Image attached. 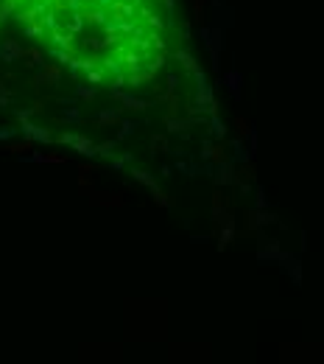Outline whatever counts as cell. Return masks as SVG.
<instances>
[{
	"label": "cell",
	"mask_w": 324,
	"mask_h": 364,
	"mask_svg": "<svg viewBox=\"0 0 324 364\" xmlns=\"http://www.w3.org/2000/svg\"><path fill=\"white\" fill-rule=\"evenodd\" d=\"M84 20H90V23H98V25H103L106 23V9H101V6H95V9H87V14H84Z\"/></svg>",
	"instance_id": "cell-33"
},
{
	"label": "cell",
	"mask_w": 324,
	"mask_h": 364,
	"mask_svg": "<svg viewBox=\"0 0 324 364\" xmlns=\"http://www.w3.org/2000/svg\"><path fill=\"white\" fill-rule=\"evenodd\" d=\"M118 59L123 62V67H126V73H132V70H143V54L140 51H134V48H129V51H118Z\"/></svg>",
	"instance_id": "cell-12"
},
{
	"label": "cell",
	"mask_w": 324,
	"mask_h": 364,
	"mask_svg": "<svg viewBox=\"0 0 324 364\" xmlns=\"http://www.w3.org/2000/svg\"><path fill=\"white\" fill-rule=\"evenodd\" d=\"M115 149H118V140H101V143H95V157H112Z\"/></svg>",
	"instance_id": "cell-29"
},
{
	"label": "cell",
	"mask_w": 324,
	"mask_h": 364,
	"mask_svg": "<svg viewBox=\"0 0 324 364\" xmlns=\"http://www.w3.org/2000/svg\"><path fill=\"white\" fill-rule=\"evenodd\" d=\"M56 17H59V14H56V12H53V9H48V12H45V14H42V17H39V23H42V25H45V31H53V28H62V25H59V20H56Z\"/></svg>",
	"instance_id": "cell-35"
},
{
	"label": "cell",
	"mask_w": 324,
	"mask_h": 364,
	"mask_svg": "<svg viewBox=\"0 0 324 364\" xmlns=\"http://www.w3.org/2000/svg\"><path fill=\"white\" fill-rule=\"evenodd\" d=\"M23 34L28 36V39H45V34H48V31H45V25L39 23V20H36V23L23 25Z\"/></svg>",
	"instance_id": "cell-25"
},
{
	"label": "cell",
	"mask_w": 324,
	"mask_h": 364,
	"mask_svg": "<svg viewBox=\"0 0 324 364\" xmlns=\"http://www.w3.org/2000/svg\"><path fill=\"white\" fill-rule=\"evenodd\" d=\"M84 3H87V0H84Z\"/></svg>",
	"instance_id": "cell-59"
},
{
	"label": "cell",
	"mask_w": 324,
	"mask_h": 364,
	"mask_svg": "<svg viewBox=\"0 0 324 364\" xmlns=\"http://www.w3.org/2000/svg\"><path fill=\"white\" fill-rule=\"evenodd\" d=\"M207 126H210V132H212V138L218 140V143H224L227 140V134H229V126L221 121V115H210L207 118Z\"/></svg>",
	"instance_id": "cell-16"
},
{
	"label": "cell",
	"mask_w": 324,
	"mask_h": 364,
	"mask_svg": "<svg viewBox=\"0 0 324 364\" xmlns=\"http://www.w3.org/2000/svg\"><path fill=\"white\" fill-rule=\"evenodd\" d=\"M224 25H215L210 28V36L204 39V48L210 51V59H212V70H221V51H224Z\"/></svg>",
	"instance_id": "cell-1"
},
{
	"label": "cell",
	"mask_w": 324,
	"mask_h": 364,
	"mask_svg": "<svg viewBox=\"0 0 324 364\" xmlns=\"http://www.w3.org/2000/svg\"><path fill=\"white\" fill-rule=\"evenodd\" d=\"M227 213H229V202L224 199V194H215V196H212V221L221 224Z\"/></svg>",
	"instance_id": "cell-17"
},
{
	"label": "cell",
	"mask_w": 324,
	"mask_h": 364,
	"mask_svg": "<svg viewBox=\"0 0 324 364\" xmlns=\"http://www.w3.org/2000/svg\"><path fill=\"white\" fill-rule=\"evenodd\" d=\"M277 263H282V266H285V272L291 275V280H294V286H302V261H299V255L280 252V258H277Z\"/></svg>",
	"instance_id": "cell-7"
},
{
	"label": "cell",
	"mask_w": 324,
	"mask_h": 364,
	"mask_svg": "<svg viewBox=\"0 0 324 364\" xmlns=\"http://www.w3.org/2000/svg\"><path fill=\"white\" fill-rule=\"evenodd\" d=\"M20 134H23L25 140H31V143H53V134H50V129H45V126H36V123H31V121H23L20 123V129H17Z\"/></svg>",
	"instance_id": "cell-4"
},
{
	"label": "cell",
	"mask_w": 324,
	"mask_h": 364,
	"mask_svg": "<svg viewBox=\"0 0 324 364\" xmlns=\"http://www.w3.org/2000/svg\"><path fill=\"white\" fill-rule=\"evenodd\" d=\"M98 90L92 84H76V98L78 101H95Z\"/></svg>",
	"instance_id": "cell-32"
},
{
	"label": "cell",
	"mask_w": 324,
	"mask_h": 364,
	"mask_svg": "<svg viewBox=\"0 0 324 364\" xmlns=\"http://www.w3.org/2000/svg\"><path fill=\"white\" fill-rule=\"evenodd\" d=\"M50 56L53 59H59V65H67V62L73 59V51H62V48H50Z\"/></svg>",
	"instance_id": "cell-38"
},
{
	"label": "cell",
	"mask_w": 324,
	"mask_h": 364,
	"mask_svg": "<svg viewBox=\"0 0 324 364\" xmlns=\"http://www.w3.org/2000/svg\"><path fill=\"white\" fill-rule=\"evenodd\" d=\"M165 62H168V59H165V54H156V51H154V59H151L148 65H145V73L156 76V73H159L162 67H165Z\"/></svg>",
	"instance_id": "cell-34"
},
{
	"label": "cell",
	"mask_w": 324,
	"mask_h": 364,
	"mask_svg": "<svg viewBox=\"0 0 324 364\" xmlns=\"http://www.w3.org/2000/svg\"><path fill=\"white\" fill-rule=\"evenodd\" d=\"M190 76L196 79V84H210V81H207V73H204V67H201V65H198L196 70L190 73Z\"/></svg>",
	"instance_id": "cell-44"
},
{
	"label": "cell",
	"mask_w": 324,
	"mask_h": 364,
	"mask_svg": "<svg viewBox=\"0 0 324 364\" xmlns=\"http://www.w3.org/2000/svg\"><path fill=\"white\" fill-rule=\"evenodd\" d=\"M212 101H215V96H212V87H210V84H198V87H196V98H193V104H196V107L207 115V107H210Z\"/></svg>",
	"instance_id": "cell-14"
},
{
	"label": "cell",
	"mask_w": 324,
	"mask_h": 364,
	"mask_svg": "<svg viewBox=\"0 0 324 364\" xmlns=\"http://www.w3.org/2000/svg\"><path fill=\"white\" fill-rule=\"evenodd\" d=\"M212 179H215L218 188H229V185H235V182H238V174H235V163H229V157L221 160V163H215Z\"/></svg>",
	"instance_id": "cell-6"
},
{
	"label": "cell",
	"mask_w": 324,
	"mask_h": 364,
	"mask_svg": "<svg viewBox=\"0 0 324 364\" xmlns=\"http://www.w3.org/2000/svg\"><path fill=\"white\" fill-rule=\"evenodd\" d=\"M252 194H254V207H257V210H268V196H265V191L257 188V191H252Z\"/></svg>",
	"instance_id": "cell-36"
},
{
	"label": "cell",
	"mask_w": 324,
	"mask_h": 364,
	"mask_svg": "<svg viewBox=\"0 0 324 364\" xmlns=\"http://www.w3.org/2000/svg\"><path fill=\"white\" fill-rule=\"evenodd\" d=\"M17 134V129H6V126H0V143H9V140Z\"/></svg>",
	"instance_id": "cell-48"
},
{
	"label": "cell",
	"mask_w": 324,
	"mask_h": 364,
	"mask_svg": "<svg viewBox=\"0 0 324 364\" xmlns=\"http://www.w3.org/2000/svg\"><path fill=\"white\" fill-rule=\"evenodd\" d=\"M221 84H227L232 101H240V87H243V73L240 70H227L221 76Z\"/></svg>",
	"instance_id": "cell-9"
},
{
	"label": "cell",
	"mask_w": 324,
	"mask_h": 364,
	"mask_svg": "<svg viewBox=\"0 0 324 364\" xmlns=\"http://www.w3.org/2000/svg\"><path fill=\"white\" fill-rule=\"evenodd\" d=\"M174 59L179 62L182 67H185V73H193L198 67V62H196V56L190 54L187 48H176V54H174Z\"/></svg>",
	"instance_id": "cell-19"
},
{
	"label": "cell",
	"mask_w": 324,
	"mask_h": 364,
	"mask_svg": "<svg viewBox=\"0 0 324 364\" xmlns=\"http://www.w3.org/2000/svg\"><path fill=\"white\" fill-rule=\"evenodd\" d=\"M31 146H34L31 140H23V143H12L9 146V152L12 154H23V152H31Z\"/></svg>",
	"instance_id": "cell-41"
},
{
	"label": "cell",
	"mask_w": 324,
	"mask_h": 364,
	"mask_svg": "<svg viewBox=\"0 0 324 364\" xmlns=\"http://www.w3.org/2000/svg\"><path fill=\"white\" fill-rule=\"evenodd\" d=\"M70 23H67V28L65 31H70V34H78V31H84V25H87V20H84V12H70Z\"/></svg>",
	"instance_id": "cell-30"
},
{
	"label": "cell",
	"mask_w": 324,
	"mask_h": 364,
	"mask_svg": "<svg viewBox=\"0 0 324 364\" xmlns=\"http://www.w3.org/2000/svg\"><path fill=\"white\" fill-rule=\"evenodd\" d=\"M132 160H134V154H132V152L112 154V157H109V168H112V171H120V168H126V165L132 163Z\"/></svg>",
	"instance_id": "cell-26"
},
{
	"label": "cell",
	"mask_w": 324,
	"mask_h": 364,
	"mask_svg": "<svg viewBox=\"0 0 324 364\" xmlns=\"http://www.w3.org/2000/svg\"><path fill=\"white\" fill-rule=\"evenodd\" d=\"M162 6H165V12L174 14L176 12V0H162Z\"/></svg>",
	"instance_id": "cell-51"
},
{
	"label": "cell",
	"mask_w": 324,
	"mask_h": 364,
	"mask_svg": "<svg viewBox=\"0 0 324 364\" xmlns=\"http://www.w3.org/2000/svg\"><path fill=\"white\" fill-rule=\"evenodd\" d=\"M12 17L17 20L20 25H28V23H36V20H39V14H36V12H34V6H31V9H17V12L12 14Z\"/></svg>",
	"instance_id": "cell-27"
},
{
	"label": "cell",
	"mask_w": 324,
	"mask_h": 364,
	"mask_svg": "<svg viewBox=\"0 0 324 364\" xmlns=\"http://www.w3.org/2000/svg\"><path fill=\"white\" fill-rule=\"evenodd\" d=\"M201 14H204V0H193V17L201 23Z\"/></svg>",
	"instance_id": "cell-47"
},
{
	"label": "cell",
	"mask_w": 324,
	"mask_h": 364,
	"mask_svg": "<svg viewBox=\"0 0 324 364\" xmlns=\"http://www.w3.org/2000/svg\"><path fill=\"white\" fill-rule=\"evenodd\" d=\"M201 171H204V176H212V171H215V163H210V160H207V163L201 165Z\"/></svg>",
	"instance_id": "cell-52"
},
{
	"label": "cell",
	"mask_w": 324,
	"mask_h": 364,
	"mask_svg": "<svg viewBox=\"0 0 324 364\" xmlns=\"http://www.w3.org/2000/svg\"><path fill=\"white\" fill-rule=\"evenodd\" d=\"M268 224H280V218L274 216V213H268V210H257V207H252V210H246V233H257V230H263V227H268Z\"/></svg>",
	"instance_id": "cell-3"
},
{
	"label": "cell",
	"mask_w": 324,
	"mask_h": 364,
	"mask_svg": "<svg viewBox=\"0 0 324 364\" xmlns=\"http://www.w3.org/2000/svg\"><path fill=\"white\" fill-rule=\"evenodd\" d=\"M212 6H215L218 12H221V9H224V0H212Z\"/></svg>",
	"instance_id": "cell-57"
},
{
	"label": "cell",
	"mask_w": 324,
	"mask_h": 364,
	"mask_svg": "<svg viewBox=\"0 0 324 364\" xmlns=\"http://www.w3.org/2000/svg\"><path fill=\"white\" fill-rule=\"evenodd\" d=\"M179 87V79H176V73H168V79H165V93H174Z\"/></svg>",
	"instance_id": "cell-46"
},
{
	"label": "cell",
	"mask_w": 324,
	"mask_h": 364,
	"mask_svg": "<svg viewBox=\"0 0 324 364\" xmlns=\"http://www.w3.org/2000/svg\"><path fill=\"white\" fill-rule=\"evenodd\" d=\"M165 152H171L168 138H165V134H151V157H156V154H165Z\"/></svg>",
	"instance_id": "cell-22"
},
{
	"label": "cell",
	"mask_w": 324,
	"mask_h": 364,
	"mask_svg": "<svg viewBox=\"0 0 324 364\" xmlns=\"http://www.w3.org/2000/svg\"><path fill=\"white\" fill-rule=\"evenodd\" d=\"M137 14H140V17L145 20V25H148V28H154V31H162V28H165V20H162L159 14H154V12H151V9H145V6H137Z\"/></svg>",
	"instance_id": "cell-18"
},
{
	"label": "cell",
	"mask_w": 324,
	"mask_h": 364,
	"mask_svg": "<svg viewBox=\"0 0 324 364\" xmlns=\"http://www.w3.org/2000/svg\"><path fill=\"white\" fill-rule=\"evenodd\" d=\"M159 176H174V168H171V165H162V168H159Z\"/></svg>",
	"instance_id": "cell-53"
},
{
	"label": "cell",
	"mask_w": 324,
	"mask_h": 364,
	"mask_svg": "<svg viewBox=\"0 0 324 364\" xmlns=\"http://www.w3.org/2000/svg\"><path fill=\"white\" fill-rule=\"evenodd\" d=\"M98 65L106 73H120V59H98Z\"/></svg>",
	"instance_id": "cell-39"
},
{
	"label": "cell",
	"mask_w": 324,
	"mask_h": 364,
	"mask_svg": "<svg viewBox=\"0 0 324 364\" xmlns=\"http://www.w3.org/2000/svg\"><path fill=\"white\" fill-rule=\"evenodd\" d=\"M109 3L112 0H95V6H101V9H109Z\"/></svg>",
	"instance_id": "cell-56"
},
{
	"label": "cell",
	"mask_w": 324,
	"mask_h": 364,
	"mask_svg": "<svg viewBox=\"0 0 324 364\" xmlns=\"http://www.w3.org/2000/svg\"><path fill=\"white\" fill-rule=\"evenodd\" d=\"M201 163H207V160H210V163H221V160H227V154H224V149L221 146H215L212 143V140H201Z\"/></svg>",
	"instance_id": "cell-11"
},
{
	"label": "cell",
	"mask_w": 324,
	"mask_h": 364,
	"mask_svg": "<svg viewBox=\"0 0 324 364\" xmlns=\"http://www.w3.org/2000/svg\"><path fill=\"white\" fill-rule=\"evenodd\" d=\"M59 121H67V123H81V121H84V115H81V109H78L76 104H73V107H65V109H62Z\"/></svg>",
	"instance_id": "cell-28"
},
{
	"label": "cell",
	"mask_w": 324,
	"mask_h": 364,
	"mask_svg": "<svg viewBox=\"0 0 324 364\" xmlns=\"http://www.w3.org/2000/svg\"><path fill=\"white\" fill-rule=\"evenodd\" d=\"M23 59H28V62H25L28 67H42L45 65V54L39 48H25L23 51Z\"/></svg>",
	"instance_id": "cell-20"
},
{
	"label": "cell",
	"mask_w": 324,
	"mask_h": 364,
	"mask_svg": "<svg viewBox=\"0 0 324 364\" xmlns=\"http://www.w3.org/2000/svg\"><path fill=\"white\" fill-rule=\"evenodd\" d=\"M198 36H201V42H204L207 36H210V28H207V25H201V31H198Z\"/></svg>",
	"instance_id": "cell-54"
},
{
	"label": "cell",
	"mask_w": 324,
	"mask_h": 364,
	"mask_svg": "<svg viewBox=\"0 0 324 364\" xmlns=\"http://www.w3.org/2000/svg\"><path fill=\"white\" fill-rule=\"evenodd\" d=\"M109 87H112V90H123V87H126V73H123V70L115 73V81Z\"/></svg>",
	"instance_id": "cell-45"
},
{
	"label": "cell",
	"mask_w": 324,
	"mask_h": 364,
	"mask_svg": "<svg viewBox=\"0 0 324 364\" xmlns=\"http://www.w3.org/2000/svg\"><path fill=\"white\" fill-rule=\"evenodd\" d=\"M120 118H123L120 107H106V109H101V112L95 115V123L98 126H118Z\"/></svg>",
	"instance_id": "cell-13"
},
{
	"label": "cell",
	"mask_w": 324,
	"mask_h": 364,
	"mask_svg": "<svg viewBox=\"0 0 324 364\" xmlns=\"http://www.w3.org/2000/svg\"><path fill=\"white\" fill-rule=\"evenodd\" d=\"M45 163L62 165V163H67V157H65V154H45Z\"/></svg>",
	"instance_id": "cell-49"
},
{
	"label": "cell",
	"mask_w": 324,
	"mask_h": 364,
	"mask_svg": "<svg viewBox=\"0 0 324 364\" xmlns=\"http://www.w3.org/2000/svg\"><path fill=\"white\" fill-rule=\"evenodd\" d=\"M235 129H238V138L246 140V134H249V129H252V123H246V118H238V121H235Z\"/></svg>",
	"instance_id": "cell-40"
},
{
	"label": "cell",
	"mask_w": 324,
	"mask_h": 364,
	"mask_svg": "<svg viewBox=\"0 0 324 364\" xmlns=\"http://www.w3.org/2000/svg\"><path fill=\"white\" fill-rule=\"evenodd\" d=\"M109 96H112L115 101L123 104V109H132V112H145V109L151 107L145 98L134 96V93H126V90H112V87H109Z\"/></svg>",
	"instance_id": "cell-5"
},
{
	"label": "cell",
	"mask_w": 324,
	"mask_h": 364,
	"mask_svg": "<svg viewBox=\"0 0 324 364\" xmlns=\"http://www.w3.org/2000/svg\"><path fill=\"white\" fill-rule=\"evenodd\" d=\"M84 79H87V84H103V79H106V70H103L101 65L98 67H92V70H84Z\"/></svg>",
	"instance_id": "cell-31"
},
{
	"label": "cell",
	"mask_w": 324,
	"mask_h": 364,
	"mask_svg": "<svg viewBox=\"0 0 324 364\" xmlns=\"http://www.w3.org/2000/svg\"><path fill=\"white\" fill-rule=\"evenodd\" d=\"M148 39H151V51H156V54H165V39L159 36V31L148 34Z\"/></svg>",
	"instance_id": "cell-37"
},
{
	"label": "cell",
	"mask_w": 324,
	"mask_h": 364,
	"mask_svg": "<svg viewBox=\"0 0 324 364\" xmlns=\"http://www.w3.org/2000/svg\"><path fill=\"white\" fill-rule=\"evenodd\" d=\"M132 176H134V182H140V185H145V188H154L156 185V176L151 174V171H145V168H132Z\"/></svg>",
	"instance_id": "cell-24"
},
{
	"label": "cell",
	"mask_w": 324,
	"mask_h": 364,
	"mask_svg": "<svg viewBox=\"0 0 324 364\" xmlns=\"http://www.w3.org/2000/svg\"><path fill=\"white\" fill-rule=\"evenodd\" d=\"M235 233H238L235 230V218H232V213H227L221 221V233H218V252H224V249L235 241Z\"/></svg>",
	"instance_id": "cell-8"
},
{
	"label": "cell",
	"mask_w": 324,
	"mask_h": 364,
	"mask_svg": "<svg viewBox=\"0 0 324 364\" xmlns=\"http://www.w3.org/2000/svg\"><path fill=\"white\" fill-rule=\"evenodd\" d=\"M78 65H81V70H92V67H98V59H78Z\"/></svg>",
	"instance_id": "cell-50"
},
{
	"label": "cell",
	"mask_w": 324,
	"mask_h": 364,
	"mask_svg": "<svg viewBox=\"0 0 324 364\" xmlns=\"http://www.w3.org/2000/svg\"><path fill=\"white\" fill-rule=\"evenodd\" d=\"M151 196H154V205H156V207H165V210H171V207H174V199H171V196L165 194L159 185H154V188H151Z\"/></svg>",
	"instance_id": "cell-23"
},
{
	"label": "cell",
	"mask_w": 324,
	"mask_h": 364,
	"mask_svg": "<svg viewBox=\"0 0 324 364\" xmlns=\"http://www.w3.org/2000/svg\"><path fill=\"white\" fill-rule=\"evenodd\" d=\"M257 236V261L260 263H277V258H280V241H274V238L263 236V233H254Z\"/></svg>",
	"instance_id": "cell-2"
},
{
	"label": "cell",
	"mask_w": 324,
	"mask_h": 364,
	"mask_svg": "<svg viewBox=\"0 0 324 364\" xmlns=\"http://www.w3.org/2000/svg\"><path fill=\"white\" fill-rule=\"evenodd\" d=\"M176 34H179V42H187L190 39V23H179L176 25Z\"/></svg>",
	"instance_id": "cell-43"
},
{
	"label": "cell",
	"mask_w": 324,
	"mask_h": 364,
	"mask_svg": "<svg viewBox=\"0 0 324 364\" xmlns=\"http://www.w3.org/2000/svg\"><path fill=\"white\" fill-rule=\"evenodd\" d=\"M137 129H140V121H123V118H120V121H118V138H115V140L132 138Z\"/></svg>",
	"instance_id": "cell-21"
},
{
	"label": "cell",
	"mask_w": 324,
	"mask_h": 364,
	"mask_svg": "<svg viewBox=\"0 0 324 364\" xmlns=\"http://www.w3.org/2000/svg\"><path fill=\"white\" fill-rule=\"evenodd\" d=\"M156 3H162V0H156Z\"/></svg>",
	"instance_id": "cell-58"
},
{
	"label": "cell",
	"mask_w": 324,
	"mask_h": 364,
	"mask_svg": "<svg viewBox=\"0 0 324 364\" xmlns=\"http://www.w3.org/2000/svg\"><path fill=\"white\" fill-rule=\"evenodd\" d=\"M23 45L17 39H0V62H17L23 59Z\"/></svg>",
	"instance_id": "cell-10"
},
{
	"label": "cell",
	"mask_w": 324,
	"mask_h": 364,
	"mask_svg": "<svg viewBox=\"0 0 324 364\" xmlns=\"http://www.w3.org/2000/svg\"><path fill=\"white\" fill-rule=\"evenodd\" d=\"M190 241H196V244H204V241H210V236H193Z\"/></svg>",
	"instance_id": "cell-55"
},
{
	"label": "cell",
	"mask_w": 324,
	"mask_h": 364,
	"mask_svg": "<svg viewBox=\"0 0 324 364\" xmlns=\"http://www.w3.org/2000/svg\"><path fill=\"white\" fill-rule=\"evenodd\" d=\"M229 146H232V152H235V157L229 160V163H240V165H243V163H249V160H254V157H252V152L246 149V140H243V138L229 140Z\"/></svg>",
	"instance_id": "cell-15"
},
{
	"label": "cell",
	"mask_w": 324,
	"mask_h": 364,
	"mask_svg": "<svg viewBox=\"0 0 324 364\" xmlns=\"http://www.w3.org/2000/svg\"><path fill=\"white\" fill-rule=\"evenodd\" d=\"M246 138H249V146H246V149H249V152H252V157H254V154H257V129H249V134H246Z\"/></svg>",
	"instance_id": "cell-42"
}]
</instances>
